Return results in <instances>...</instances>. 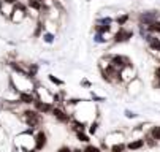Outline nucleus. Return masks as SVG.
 Masks as SVG:
<instances>
[{
  "label": "nucleus",
  "instance_id": "36",
  "mask_svg": "<svg viewBox=\"0 0 160 152\" xmlns=\"http://www.w3.org/2000/svg\"><path fill=\"white\" fill-rule=\"evenodd\" d=\"M154 78L155 79H160V63L155 67V70H154Z\"/></svg>",
  "mask_w": 160,
  "mask_h": 152
},
{
  "label": "nucleus",
  "instance_id": "38",
  "mask_svg": "<svg viewBox=\"0 0 160 152\" xmlns=\"http://www.w3.org/2000/svg\"><path fill=\"white\" fill-rule=\"evenodd\" d=\"M154 87H155V89H160V79H155V82H154Z\"/></svg>",
  "mask_w": 160,
  "mask_h": 152
},
{
  "label": "nucleus",
  "instance_id": "21",
  "mask_svg": "<svg viewBox=\"0 0 160 152\" xmlns=\"http://www.w3.org/2000/svg\"><path fill=\"white\" fill-rule=\"evenodd\" d=\"M94 32H95V33L109 35V33L112 32V26H100V24H95V26H94Z\"/></svg>",
  "mask_w": 160,
  "mask_h": 152
},
{
  "label": "nucleus",
  "instance_id": "9",
  "mask_svg": "<svg viewBox=\"0 0 160 152\" xmlns=\"http://www.w3.org/2000/svg\"><path fill=\"white\" fill-rule=\"evenodd\" d=\"M125 89H127V92H128L132 97H135V95H138V94L141 92L143 82H141V79H140L138 76H135L132 81H128V82L125 84Z\"/></svg>",
  "mask_w": 160,
  "mask_h": 152
},
{
  "label": "nucleus",
  "instance_id": "27",
  "mask_svg": "<svg viewBox=\"0 0 160 152\" xmlns=\"http://www.w3.org/2000/svg\"><path fill=\"white\" fill-rule=\"evenodd\" d=\"M95 24H100V26H112V24H114V19H112L111 16L97 17V19H95Z\"/></svg>",
  "mask_w": 160,
  "mask_h": 152
},
{
  "label": "nucleus",
  "instance_id": "29",
  "mask_svg": "<svg viewBox=\"0 0 160 152\" xmlns=\"http://www.w3.org/2000/svg\"><path fill=\"white\" fill-rule=\"evenodd\" d=\"M143 138H144V143H146V146H148V147H155V146L158 144V141H155V140L149 135V132H146Z\"/></svg>",
  "mask_w": 160,
  "mask_h": 152
},
{
  "label": "nucleus",
  "instance_id": "5",
  "mask_svg": "<svg viewBox=\"0 0 160 152\" xmlns=\"http://www.w3.org/2000/svg\"><path fill=\"white\" fill-rule=\"evenodd\" d=\"M51 116H52L59 124H70L72 119H73V114H72V113H68L63 106H57V105H54L52 111H51Z\"/></svg>",
  "mask_w": 160,
  "mask_h": 152
},
{
  "label": "nucleus",
  "instance_id": "22",
  "mask_svg": "<svg viewBox=\"0 0 160 152\" xmlns=\"http://www.w3.org/2000/svg\"><path fill=\"white\" fill-rule=\"evenodd\" d=\"M41 40L46 43V45H52V43L56 41V35L52 32H49V30H44L43 35H41Z\"/></svg>",
  "mask_w": 160,
  "mask_h": 152
},
{
  "label": "nucleus",
  "instance_id": "16",
  "mask_svg": "<svg viewBox=\"0 0 160 152\" xmlns=\"http://www.w3.org/2000/svg\"><path fill=\"white\" fill-rule=\"evenodd\" d=\"M146 45H148L149 52H160V38H158V35H154L152 40L148 41Z\"/></svg>",
  "mask_w": 160,
  "mask_h": 152
},
{
  "label": "nucleus",
  "instance_id": "12",
  "mask_svg": "<svg viewBox=\"0 0 160 152\" xmlns=\"http://www.w3.org/2000/svg\"><path fill=\"white\" fill-rule=\"evenodd\" d=\"M119 75H121V82H122V84H127L128 81H132V79L136 76V71H135L133 65H128V67H125L124 70L119 71Z\"/></svg>",
  "mask_w": 160,
  "mask_h": 152
},
{
  "label": "nucleus",
  "instance_id": "35",
  "mask_svg": "<svg viewBox=\"0 0 160 152\" xmlns=\"http://www.w3.org/2000/svg\"><path fill=\"white\" fill-rule=\"evenodd\" d=\"M92 86H94V84L90 82L89 79H86V78H84V79H81V87H84V89H90Z\"/></svg>",
  "mask_w": 160,
  "mask_h": 152
},
{
  "label": "nucleus",
  "instance_id": "15",
  "mask_svg": "<svg viewBox=\"0 0 160 152\" xmlns=\"http://www.w3.org/2000/svg\"><path fill=\"white\" fill-rule=\"evenodd\" d=\"M46 30V21H43V19H37V22H35V29L32 32V37L33 38H41L43 32Z\"/></svg>",
  "mask_w": 160,
  "mask_h": 152
},
{
  "label": "nucleus",
  "instance_id": "41",
  "mask_svg": "<svg viewBox=\"0 0 160 152\" xmlns=\"http://www.w3.org/2000/svg\"><path fill=\"white\" fill-rule=\"evenodd\" d=\"M87 2H92V0H87Z\"/></svg>",
  "mask_w": 160,
  "mask_h": 152
},
{
  "label": "nucleus",
  "instance_id": "19",
  "mask_svg": "<svg viewBox=\"0 0 160 152\" xmlns=\"http://www.w3.org/2000/svg\"><path fill=\"white\" fill-rule=\"evenodd\" d=\"M130 19H132V16L128 13H121V14H118L116 19H114V22H116L119 27H122V26H127V22Z\"/></svg>",
  "mask_w": 160,
  "mask_h": 152
},
{
  "label": "nucleus",
  "instance_id": "23",
  "mask_svg": "<svg viewBox=\"0 0 160 152\" xmlns=\"http://www.w3.org/2000/svg\"><path fill=\"white\" fill-rule=\"evenodd\" d=\"M127 150V143L125 141H119L116 144H112L109 147V152H125Z\"/></svg>",
  "mask_w": 160,
  "mask_h": 152
},
{
  "label": "nucleus",
  "instance_id": "8",
  "mask_svg": "<svg viewBox=\"0 0 160 152\" xmlns=\"http://www.w3.org/2000/svg\"><path fill=\"white\" fill-rule=\"evenodd\" d=\"M46 146H48V133L44 132L43 128H38L33 133V147L38 152H41V150L46 149Z\"/></svg>",
  "mask_w": 160,
  "mask_h": 152
},
{
  "label": "nucleus",
  "instance_id": "24",
  "mask_svg": "<svg viewBox=\"0 0 160 152\" xmlns=\"http://www.w3.org/2000/svg\"><path fill=\"white\" fill-rule=\"evenodd\" d=\"M148 27V30L151 32V33H154V35H158L160 37V19H157V21H154V22H151L149 26H146Z\"/></svg>",
  "mask_w": 160,
  "mask_h": 152
},
{
  "label": "nucleus",
  "instance_id": "32",
  "mask_svg": "<svg viewBox=\"0 0 160 152\" xmlns=\"http://www.w3.org/2000/svg\"><path fill=\"white\" fill-rule=\"evenodd\" d=\"M84 152H103V150H102V147H100V146H94V144L87 143V144H86V147H84Z\"/></svg>",
  "mask_w": 160,
  "mask_h": 152
},
{
  "label": "nucleus",
  "instance_id": "31",
  "mask_svg": "<svg viewBox=\"0 0 160 152\" xmlns=\"http://www.w3.org/2000/svg\"><path fill=\"white\" fill-rule=\"evenodd\" d=\"M48 79H49V81H51L54 86H57V87H62V86L65 84V82H63L60 78H57V76H54V75H48Z\"/></svg>",
  "mask_w": 160,
  "mask_h": 152
},
{
  "label": "nucleus",
  "instance_id": "28",
  "mask_svg": "<svg viewBox=\"0 0 160 152\" xmlns=\"http://www.w3.org/2000/svg\"><path fill=\"white\" fill-rule=\"evenodd\" d=\"M75 135H76V140H78V141L86 143V144L90 143V135H89V133H86V132H76Z\"/></svg>",
  "mask_w": 160,
  "mask_h": 152
},
{
  "label": "nucleus",
  "instance_id": "26",
  "mask_svg": "<svg viewBox=\"0 0 160 152\" xmlns=\"http://www.w3.org/2000/svg\"><path fill=\"white\" fill-rule=\"evenodd\" d=\"M148 132L155 141L160 143V125H151V128L148 130Z\"/></svg>",
  "mask_w": 160,
  "mask_h": 152
},
{
  "label": "nucleus",
  "instance_id": "11",
  "mask_svg": "<svg viewBox=\"0 0 160 152\" xmlns=\"http://www.w3.org/2000/svg\"><path fill=\"white\" fill-rule=\"evenodd\" d=\"M18 98H19V101H21L22 105L32 106L33 101L37 100V94H35V92H27V91H21L19 95H18Z\"/></svg>",
  "mask_w": 160,
  "mask_h": 152
},
{
  "label": "nucleus",
  "instance_id": "6",
  "mask_svg": "<svg viewBox=\"0 0 160 152\" xmlns=\"http://www.w3.org/2000/svg\"><path fill=\"white\" fill-rule=\"evenodd\" d=\"M132 37H133V30L122 26V27H119V30H116L112 33L111 41H112V45H119V43H127Z\"/></svg>",
  "mask_w": 160,
  "mask_h": 152
},
{
  "label": "nucleus",
  "instance_id": "30",
  "mask_svg": "<svg viewBox=\"0 0 160 152\" xmlns=\"http://www.w3.org/2000/svg\"><path fill=\"white\" fill-rule=\"evenodd\" d=\"M108 40H109V38H106V35H103V33H95V32H94V43H97V45H105Z\"/></svg>",
  "mask_w": 160,
  "mask_h": 152
},
{
  "label": "nucleus",
  "instance_id": "37",
  "mask_svg": "<svg viewBox=\"0 0 160 152\" xmlns=\"http://www.w3.org/2000/svg\"><path fill=\"white\" fill-rule=\"evenodd\" d=\"M56 152H72V149L68 147V146H62V147H59Z\"/></svg>",
  "mask_w": 160,
  "mask_h": 152
},
{
  "label": "nucleus",
  "instance_id": "18",
  "mask_svg": "<svg viewBox=\"0 0 160 152\" xmlns=\"http://www.w3.org/2000/svg\"><path fill=\"white\" fill-rule=\"evenodd\" d=\"M98 127H100V120L98 119H92V120L87 124V133L90 136H95L97 132H98Z\"/></svg>",
  "mask_w": 160,
  "mask_h": 152
},
{
  "label": "nucleus",
  "instance_id": "2",
  "mask_svg": "<svg viewBox=\"0 0 160 152\" xmlns=\"http://www.w3.org/2000/svg\"><path fill=\"white\" fill-rule=\"evenodd\" d=\"M27 17H29V7L26 5V2H21V0H19L18 3H14V8H13L8 21H10L11 24L18 26V24L24 22Z\"/></svg>",
  "mask_w": 160,
  "mask_h": 152
},
{
  "label": "nucleus",
  "instance_id": "13",
  "mask_svg": "<svg viewBox=\"0 0 160 152\" xmlns=\"http://www.w3.org/2000/svg\"><path fill=\"white\" fill-rule=\"evenodd\" d=\"M144 147H146V143H144V138H143V136L135 138V140H130V141L127 143V150H132V152L141 150V149H144Z\"/></svg>",
  "mask_w": 160,
  "mask_h": 152
},
{
  "label": "nucleus",
  "instance_id": "17",
  "mask_svg": "<svg viewBox=\"0 0 160 152\" xmlns=\"http://www.w3.org/2000/svg\"><path fill=\"white\" fill-rule=\"evenodd\" d=\"M125 138H124V135L122 133H119V132H112V133H109L108 136H105V140H103V143H108V141H112V144H116V143H119V141H124ZM111 144V146H112ZM109 146V147H111Z\"/></svg>",
  "mask_w": 160,
  "mask_h": 152
},
{
  "label": "nucleus",
  "instance_id": "20",
  "mask_svg": "<svg viewBox=\"0 0 160 152\" xmlns=\"http://www.w3.org/2000/svg\"><path fill=\"white\" fill-rule=\"evenodd\" d=\"M38 70H40V65L38 63H27V76L35 79V76L38 75Z\"/></svg>",
  "mask_w": 160,
  "mask_h": 152
},
{
  "label": "nucleus",
  "instance_id": "39",
  "mask_svg": "<svg viewBox=\"0 0 160 152\" xmlns=\"http://www.w3.org/2000/svg\"><path fill=\"white\" fill-rule=\"evenodd\" d=\"M72 152H84V149H81V147H76V149H72Z\"/></svg>",
  "mask_w": 160,
  "mask_h": 152
},
{
  "label": "nucleus",
  "instance_id": "10",
  "mask_svg": "<svg viewBox=\"0 0 160 152\" xmlns=\"http://www.w3.org/2000/svg\"><path fill=\"white\" fill-rule=\"evenodd\" d=\"M32 106L35 108L40 114H51L52 108H54V105H52L51 101H43V100H40V98H37Z\"/></svg>",
  "mask_w": 160,
  "mask_h": 152
},
{
  "label": "nucleus",
  "instance_id": "33",
  "mask_svg": "<svg viewBox=\"0 0 160 152\" xmlns=\"http://www.w3.org/2000/svg\"><path fill=\"white\" fill-rule=\"evenodd\" d=\"M90 100H92V101H95V103H103V101H106V98H105V97H100V95H97L94 91H90Z\"/></svg>",
  "mask_w": 160,
  "mask_h": 152
},
{
  "label": "nucleus",
  "instance_id": "14",
  "mask_svg": "<svg viewBox=\"0 0 160 152\" xmlns=\"http://www.w3.org/2000/svg\"><path fill=\"white\" fill-rule=\"evenodd\" d=\"M13 8H14V3H10V2H7V0H0V14H2L5 19L10 17Z\"/></svg>",
  "mask_w": 160,
  "mask_h": 152
},
{
  "label": "nucleus",
  "instance_id": "3",
  "mask_svg": "<svg viewBox=\"0 0 160 152\" xmlns=\"http://www.w3.org/2000/svg\"><path fill=\"white\" fill-rule=\"evenodd\" d=\"M14 147L21 152H29L30 149H33V133H30L29 130H24L22 133H19L14 138Z\"/></svg>",
  "mask_w": 160,
  "mask_h": 152
},
{
  "label": "nucleus",
  "instance_id": "7",
  "mask_svg": "<svg viewBox=\"0 0 160 152\" xmlns=\"http://www.w3.org/2000/svg\"><path fill=\"white\" fill-rule=\"evenodd\" d=\"M160 19V11L158 10H148V11H141L136 17V22L143 24V26H149L154 21Z\"/></svg>",
  "mask_w": 160,
  "mask_h": 152
},
{
  "label": "nucleus",
  "instance_id": "4",
  "mask_svg": "<svg viewBox=\"0 0 160 152\" xmlns=\"http://www.w3.org/2000/svg\"><path fill=\"white\" fill-rule=\"evenodd\" d=\"M105 59L109 62L111 67H114V68L119 70V71L124 70L125 67H128V65H133L132 60L127 56H124V54H106Z\"/></svg>",
  "mask_w": 160,
  "mask_h": 152
},
{
  "label": "nucleus",
  "instance_id": "25",
  "mask_svg": "<svg viewBox=\"0 0 160 152\" xmlns=\"http://www.w3.org/2000/svg\"><path fill=\"white\" fill-rule=\"evenodd\" d=\"M26 5L29 7V10H35V11H41V7H43V3L41 2H38V0H26Z\"/></svg>",
  "mask_w": 160,
  "mask_h": 152
},
{
  "label": "nucleus",
  "instance_id": "40",
  "mask_svg": "<svg viewBox=\"0 0 160 152\" xmlns=\"http://www.w3.org/2000/svg\"><path fill=\"white\" fill-rule=\"evenodd\" d=\"M38 2H41V3H44V2H46V0H38Z\"/></svg>",
  "mask_w": 160,
  "mask_h": 152
},
{
  "label": "nucleus",
  "instance_id": "1",
  "mask_svg": "<svg viewBox=\"0 0 160 152\" xmlns=\"http://www.w3.org/2000/svg\"><path fill=\"white\" fill-rule=\"evenodd\" d=\"M21 116V120L26 122L27 127H33V128H40V125L43 124V114H40L35 108H26L24 111L19 113Z\"/></svg>",
  "mask_w": 160,
  "mask_h": 152
},
{
  "label": "nucleus",
  "instance_id": "34",
  "mask_svg": "<svg viewBox=\"0 0 160 152\" xmlns=\"http://www.w3.org/2000/svg\"><path fill=\"white\" fill-rule=\"evenodd\" d=\"M124 116H125L127 119H136V117H138V114L133 113V111H130V110H125V111H124Z\"/></svg>",
  "mask_w": 160,
  "mask_h": 152
}]
</instances>
